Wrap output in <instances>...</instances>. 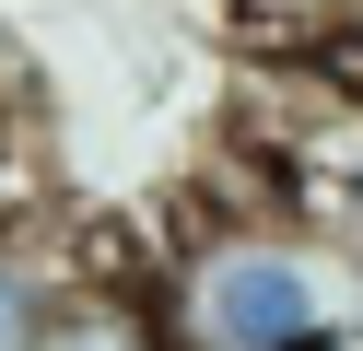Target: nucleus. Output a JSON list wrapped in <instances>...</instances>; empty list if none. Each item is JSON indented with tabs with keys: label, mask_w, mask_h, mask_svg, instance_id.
<instances>
[{
	"label": "nucleus",
	"mask_w": 363,
	"mask_h": 351,
	"mask_svg": "<svg viewBox=\"0 0 363 351\" xmlns=\"http://www.w3.org/2000/svg\"><path fill=\"white\" fill-rule=\"evenodd\" d=\"M152 316H164V351H352L363 281L281 199H246V211H188L164 234Z\"/></svg>",
	"instance_id": "obj_1"
},
{
	"label": "nucleus",
	"mask_w": 363,
	"mask_h": 351,
	"mask_svg": "<svg viewBox=\"0 0 363 351\" xmlns=\"http://www.w3.org/2000/svg\"><path fill=\"white\" fill-rule=\"evenodd\" d=\"M94 269H129L118 234H106L94 211L12 223V234H0V351H35V340H48V316H59V304H71Z\"/></svg>",
	"instance_id": "obj_2"
},
{
	"label": "nucleus",
	"mask_w": 363,
	"mask_h": 351,
	"mask_svg": "<svg viewBox=\"0 0 363 351\" xmlns=\"http://www.w3.org/2000/svg\"><path fill=\"white\" fill-rule=\"evenodd\" d=\"M35 351H164V316H152V269H94L71 304L48 316Z\"/></svg>",
	"instance_id": "obj_3"
},
{
	"label": "nucleus",
	"mask_w": 363,
	"mask_h": 351,
	"mask_svg": "<svg viewBox=\"0 0 363 351\" xmlns=\"http://www.w3.org/2000/svg\"><path fill=\"white\" fill-rule=\"evenodd\" d=\"M328 70H340V82H352V94H363V12H352V35H340V47H328Z\"/></svg>",
	"instance_id": "obj_4"
}]
</instances>
